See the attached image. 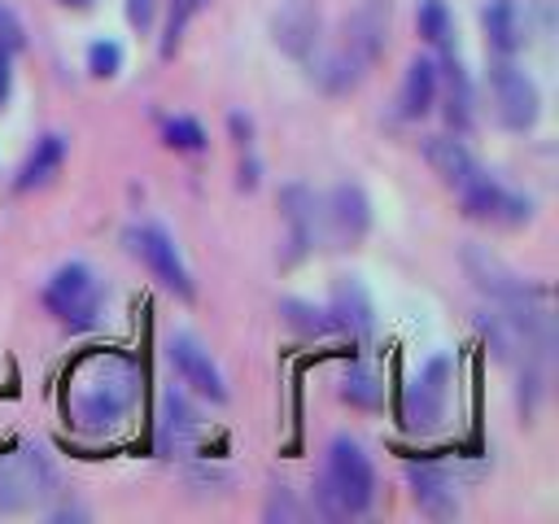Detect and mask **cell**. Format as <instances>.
<instances>
[{"label": "cell", "instance_id": "1", "mask_svg": "<svg viewBox=\"0 0 559 524\" xmlns=\"http://www.w3.org/2000/svg\"><path fill=\"white\" fill-rule=\"evenodd\" d=\"M140 397V362L122 349H96L66 376V419L79 432L105 437L127 424Z\"/></svg>", "mask_w": 559, "mask_h": 524}, {"label": "cell", "instance_id": "2", "mask_svg": "<svg viewBox=\"0 0 559 524\" xmlns=\"http://www.w3.org/2000/svg\"><path fill=\"white\" fill-rule=\"evenodd\" d=\"M376 502V467L354 437H332L323 450V467L314 480V507L328 520H354L367 515Z\"/></svg>", "mask_w": 559, "mask_h": 524}, {"label": "cell", "instance_id": "3", "mask_svg": "<svg viewBox=\"0 0 559 524\" xmlns=\"http://www.w3.org/2000/svg\"><path fill=\"white\" fill-rule=\"evenodd\" d=\"M459 262H463V275L472 279V288H476L489 306H502V310H515V314H528V319H550V288L524 279V275H520L511 262H502L489 245L467 240V245L459 249Z\"/></svg>", "mask_w": 559, "mask_h": 524}, {"label": "cell", "instance_id": "4", "mask_svg": "<svg viewBox=\"0 0 559 524\" xmlns=\"http://www.w3.org/2000/svg\"><path fill=\"white\" fill-rule=\"evenodd\" d=\"M105 297H109V288H105V279L96 275V266H87V262H61L48 279H44V288H39V301H44V310L52 314V323H61L66 332H92L96 323H100V314H105Z\"/></svg>", "mask_w": 559, "mask_h": 524}, {"label": "cell", "instance_id": "5", "mask_svg": "<svg viewBox=\"0 0 559 524\" xmlns=\"http://www.w3.org/2000/svg\"><path fill=\"white\" fill-rule=\"evenodd\" d=\"M122 245H127L131 258L144 262V271H148L166 293H175L179 301H192V297H197L192 271H188V262H183L175 236H170L162 223H131V227L122 231Z\"/></svg>", "mask_w": 559, "mask_h": 524}, {"label": "cell", "instance_id": "6", "mask_svg": "<svg viewBox=\"0 0 559 524\" xmlns=\"http://www.w3.org/2000/svg\"><path fill=\"white\" fill-rule=\"evenodd\" d=\"M489 100H493V118H498L502 131L524 135L542 118V92L515 57H498L489 66Z\"/></svg>", "mask_w": 559, "mask_h": 524}, {"label": "cell", "instance_id": "7", "mask_svg": "<svg viewBox=\"0 0 559 524\" xmlns=\"http://www.w3.org/2000/svg\"><path fill=\"white\" fill-rule=\"evenodd\" d=\"M57 489V472L39 445H17L0 458V511H31L44 507Z\"/></svg>", "mask_w": 559, "mask_h": 524}, {"label": "cell", "instance_id": "8", "mask_svg": "<svg viewBox=\"0 0 559 524\" xmlns=\"http://www.w3.org/2000/svg\"><path fill=\"white\" fill-rule=\"evenodd\" d=\"M450 384H454V358L432 354L402 389V424L411 432H432L445 419L450 406Z\"/></svg>", "mask_w": 559, "mask_h": 524}, {"label": "cell", "instance_id": "9", "mask_svg": "<svg viewBox=\"0 0 559 524\" xmlns=\"http://www.w3.org/2000/svg\"><path fill=\"white\" fill-rule=\"evenodd\" d=\"M459 192V210L472 223H489V227H524L533 218V196L511 192L507 183H498L489 170H476Z\"/></svg>", "mask_w": 559, "mask_h": 524}, {"label": "cell", "instance_id": "10", "mask_svg": "<svg viewBox=\"0 0 559 524\" xmlns=\"http://www.w3.org/2000/svg\"><path fill=\"white\" fill-rule=\"evenodd\" d=\"M280 214H284V266L301 262L319 240H323V196L306 183H284L280 188Z\"/></svg>", "mask_w": 559, "mask_h": 524}, {"label": "cell", "instance_id": "11", "mask_svg": "<svg viewBox=\"0 0 559 524\" xmlns=\"http://www.w3.org/2000/svg\"><path fill=\"white\" fill-rule=\"evenodd\" d=\"M271 39L284 57L310 66L323 48V9L314 0H280L271 13Z\"/></svg>", "mask_w": 559, "mask_h": 524}, {"label": "cell", "instance_id": "12", "mask_svg": "<svg viewBox=\"0 0 559 524\" xmlns=\"http://www.w3.org/2000/svg\"><path fill=\"white\" fill-rule=\"evenodd\" d=\"M166 354H170V367L179 371V380H183L197 397H205V402H214V406L227 402V380H223L214 354L201 345V336H192V332H170Z\"/></svg>", "mask_w": 559, "mask_h": 524}, {"label": "cell", "instance_id": "13", "mask_svg": "<svg viewBox=\"0 0 559 524\" xmlns=\"http://www.w3.org/2000/svg\"><path fill=\"white\" fill-rule=\"evenodd\" d=\"M480 31H485V44L493 48V57H520L533 44L528 0H485Z\"/></svg>", "mask_w": 559, "mask_h": 524}, {"label": "cell", "instance_id": "14", "mask_svg": "<svg viewBox=\"0 0 559 524\" xmlns=\"http://www.w3.org/2000/svg\"><path fill=\"white\" fill-rule=\"evenodd\" d=\"M371 227V201L358 183H336L323 196V236L332 245H358Z\"/></svg>", "mask_w": 559, "mask_h": 524}, {"label": "cell", "instance_id": "15", "mask_svg": "<svg viewBox=\"0 0 559 524\" xmlns=\"http://www.w3.org/2000/svg\"><path fill=\"white\" fill-rule=\"evenodd\" d=\"M437 105L450 122V131H472L476 122V87H472V74L467 66L459 61V52H441L437 57Z\"/></svg>", "mask_w": 559, "mask_h": 524}, {"label": "cell", "instance_id": "16", "mask_svg": "<svg viewBox=\"0 0 559 524\" xmlns=\"http://www.w3.org/2000/svg\"><path fill=\"white\" fill-rule=\"evenodd\" d=\"M406 489L424 515L432 520L459 515V480L450 476L445 463H406Z\"/></svg>", "mask_w": 559, "mask_h": 524}, {"label": "cell", "instance_id": "17", "mask_svg": "<svg viewBox=\"0 0 559 524\" xmlns=\"http://www.w3.org/2000/svg\"><path fill=\"white\" fill-rule=\"evenodd\" d=\"M328 314H332V323H336V336L367 341V336L376 332V306H371V293L362 288L358 275H341V279L332 284Z\"/></svg>", "mask_w": 559, "mask_h": 524}, {"label": "cell", "instance_id": "18", "mask_svg": "<svg viewBox=\"0 0 559 524\" xmlns=\"http://www.w3.org/2000/svg\"><path fill=\"white\" fill-rule=\"evenodd\" d=\"M419 153H424V162L432 166V175H437L445 188H463V183L480 170L476 153L467 148V140H463L459 131H432V135H424Z\"/></svg>", "mask_w": 559, "mask_h": 524}, {"label": "cell", "instance_id": "19", "mask_svg": "<svg viewBox=\"0 0 559 524\" xmlns=\"http://www.w3.org/2000/svg\"><path fill=\"white\" fill-rule=\"evenodd\" d=\"M393 105H397L402 122H419V118H428L437 109V57L432 52H419V57L406 61Z\"/></svg>", "mask_w": 559, "mask_h": 524}, {"label": "cell", "instance_id": "20", "mask_svg": "<svg viewBox=\"0 0 559 524\" xmlns=\"http://www.w3.org/2000/svg\"><path fill=\"white\" fill-rule=\"evenodd\" d=\"M66 153H70V140L61 131H48L31 144V153L22 157L17 175H13V192H35V188H48L61 166H66Z\"/></svg>", "mask_w": 559, "mask_h": 524}, {"label": "cell", "instance_id": "21", "mask_svg": "<svg viewBox=\"0 0 559 524\" xmlns=\"http://www.w3.org/2000/svg\"><path fill=\"white\" fill-rule=\"evenodd\" d=\"M415 31H419V39L428 44L432 57H441V52H459L454 13H450L445 0H419V9H415Z\"/></svg>", "mask_w": 559, "mask_h": 524}, {"label": "cell", "instance_id": "22", "mask_svg": "<svg viewBox=\"0 0 559 524\" xmlns=\"http://www.w3.org/2000/svg\"><path fill=\"white\" fill-rule=\"evenodd\" d=\"M197 432H201V419L188 406V397L183 393H166V402H162V450L166 454H183L197 441Z\"/></svg>", "mask_w": 559, "mask_h": 524}, {"label": "cell", "instance_id": "23", "mask_svg": "<svg viewBox=\"0 0 559 524\" xmlns=\"http://www.w3.org/2000/svg\"><path fill=\"white\" fill-rule=\"evenodd\" d=\"M280 319L306 336V341H323V336H336V323L328 314V306H314V301H301V297H280Z\"/></svg>", "mask_w": 559, "mask_h": 524}, {"label": "cell", "instance_id": "24", "mask_svg": "<svg viewBox=\"0 0 559 524\" xmlns=\"http://www.w3.org/2000/svg\"><path fill=\"white\" fill-rule=\"evenodd\" d=\"M341 397H345L349 406H358V410H376V406L384 402V384H380V376H376L367 362H354V367L341 376Z\"/></svg>", "mask_w": 559, "mask_h": 524}, {"label": "cell", "instance_id": "25", "mask_svg": "<svg viewBox=\"0 0 559 524\" xmlns=\"http://www.w3.org/2000/svg\"><path fill=\"white\" fill-rule=\"evenodd\" d=\"M162 144L175 148V153H205L210 131L188 114H170V118H162Z\"/></svg>", "mask_w": 559, "mask_h": 524}, {"label": "cell", "instance_id": "26", "mask_svg": "<svg viewBox=\"0 0 559 524\" xmlns=\"http://www.w3.org/2000/svg\"><path fill=\"white\" fill-rule=\"evenodd\" d=\"M210 0H170V13H166V26H162V57H175V48L183 44V31H188V22L205 9Z\"/></svg>", "mask_w": 559, "mask_h": 524}, {"label": "cell", "instance_id": "27", "mask_svg": "<svg viewBox=\"0 0 559 524\" xmlns=\"http://www.w3.org/2000/svg\"><path fill=\"white\" fill-rule=\"evenodd\" d=\"M122 70V44L118 39H92L87 44V74L92 79H114Z\"/></svg>", "mask_w": 559, "mask_h": 524}, {"label": "cell", "instance_id": "28", "mask_svg": "<svg viewBox=\"0 0 559 524\" xmlns=\"http://www.w3.org/2000/svg\"><path fill=\"white\" fill-rule=\"evenodd\" d=\"M22 48H26V26H22V17L0 0V52L17 57Z\"/></svg>", "mask_w": 559, "mask_h": 524}, {"label": "cell", "instance_id": "29", "mask_svg": "<svg viewBox=\"0 0 559 524\" xmlns=\"http://www.w3.org/2000/svg\"><path fill=\"white\" fill-rule=\"evenodd\" d=\"M122 13H127V22H131V31L148 35L153 22H157V0H122Z\"/></svg>", "mask_w": 559, "mask_h": 524}, {"label": "cell", "instance_id": "30", "mask_svg": "<svg viewBox=\"0 0 559 524\" xmlns=\"http://www.w3.org/2000/svg\"><path fill=\"white\" fill-rule=\"evenodd\" d=\"M262 515H266V520H301V515H306V507H297V502H293V493L280 485V489L271 493V502H266V511H262Z\"/></svg>", "mask_w": 559, "mask_h": 524}, {"label": "cell", "instance_id": "31", "mask_svg": "<svg viewBox=\"0 0 559 524\" xmlns=\"http://www.w3.org/2000/svg\"><path fill=\"white\" fill-rule=\"evenodd\" d=\"M227 127H231V135H236V144H240V148H249V144H253V122H249L240 109H236V114H227Z\"/></svg>", "mask_w": 559, "mask_h": 524}, {"label": "cell", "instance_id": "32", "mask_svg": "<svg viewBox=\"0 0 559 524\" xmlns=\"http://www.w3.org/2000/svg\"><path fill=\"white\" fill-rule=\"evenodd\" d=\"M9 96H13V57L0 52V109L9 105Z\"/></svg>", "mask_w": 559, "mask_h": 524}, {"label": "cell", "instance_id": "33", "mask_svg": "<svg viewBox=\"0 0 559 524\" xmlns=\"http://www.w3.org/2000/svg\"><path fill=\"white\" fill-rule=\"evenodd\" d=\"M236 183H240L245 192H253V188H258V162H253V157H249V162H240V179H236Z\"/></svg>", "mask_w": 559, "mask_h": 524}, {"label": "cell", "instance_id": "34", "mask_svg": "<svg viewBox=\"0 0 559 524\" xmlns=\"http://www.w3.org/2000/svg\"><path fill=\"white\" fill-rule=\"evenodd\" d=\"M57 4H66V9H92L96 0H57Z\"/></svg>", "mask_w": 559, "mask_h": 524}]
</instances>
